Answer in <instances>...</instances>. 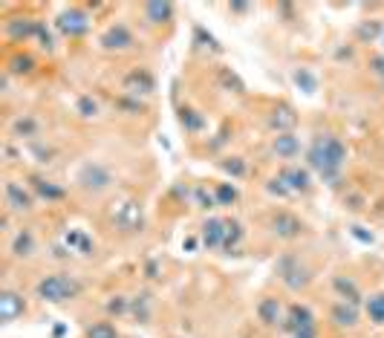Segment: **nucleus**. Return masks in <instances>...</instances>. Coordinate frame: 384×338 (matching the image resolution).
<instances>
[{
    "label": "nucleus",
    "instance_id": "nucleus-5",
    "mask_svg": "<svg viewBox=\"0 0 384 338\" xmlns=\"http://www.w3.org/2000/svg\"><path fill=\"white\" fill-rule=\"evenodd\" d=\"M116 223L122 226L125 231H136V229H142V223H145V217H142L139 203H125L122 208L116 211Z\"/></svg>",
    "mask_w": 384,
    "mask_h": 338
},
{
    "label": "nucleus",
    "instance_id": "nucleus-28",
    "mask_svg": "<svg viewBox=\"0 0 384 338\" xmlns=\"http://www.w3.org/2000/svg\"><path fill=\"white\" fill-rule=\"evenodd\" d=\"M182 125H188L191 130H197V128L203 125V119L194 116V110H182Z\"/></svg>",
    "mask_w": 384,
    "mask_h": 338
},
{
    "label": "nucleus",
    "instance_id": "nucleus-16",
    "mask_svg": "<svg viewBox=\"0 0 384 338\" xmlns=\"http://www.w3.org/2000/svg\"><path fill=\"white\" fill-rule=\"evenodd\" d=\"M257 316H260V321H266V324H277V321H280V304H277V298L260 301Z\"/></svg>",
    "mask_w": 384,
    "mask_h": 338
},
{
    "label": "nucleus",
    "instance_id": "nucleus-17",
    "mask_svg": "<svg viewBox=\"0 0 384 338\" xmlns=\"http://www.w3.org/2000/svg\"><path fill=\"white\" fill-rule=\"evenodd\" d=\"M332 318L338 321L341 327H352V324L358 321V312H355V306H352V304H350V306H347V304H338V306L332 309Z\"/></svg>",
    "mask_w": 384,
    "mask_h": 338
},
{
    "label": "nucleus",
    "instance_id": "nucleus-33",
    "mask_svg": "<svg viewBox=\"0 0 384 338\" xmlns=\"http://www.w3.org/2000/svg\"><path fill=\"white\" fill-rule=\"evenodd\" d=\"M370 67L378 72V76H384V58H373V61H370Z\"/></svg>",
    "mask_w": 384,
    "mask_h": 338
},
{
    "label": "nucleus",
    "instance_id": "nucleus-30",
    "mask_svg": "<svg viewBox=\"0 0 384 338\" xmlns=\"http://www.w3.org/2000/svg\"><path fill=\"white\" fill-rule=\"evenodd\" d=\"M78 110H81V116H95V113H99V104H95L92 99H81Z\"/></svg>",
    "mask_w": 384,
    "mask_h": 338
},
{
    "label": "nucleus",
    "instance_id": "nucleus-23",
    "mask_svg": "<svg viewBox=\"0 0 384 338\" xmlns=\"http://www.w3.org/2000/svg\"><path fill=\"white\" fill-rule=\"evenodd\" d=\"M87 338H118V332H116L113 324L102 321V324H92V327L87 330Z\"/></svg>",
    "mask_w": 384,
    "mask_h": 338
},
{
    "label": "nucleus",
    "instance_id": "nucleus-6",
    "mask_svg": "<svg viewBox=\"0 0 384 338\" xmlns=\"http://www.w3.org/2000/svg\"><path fill=\"white\" fill-rule=\"evenodd\" d=\"M102 43H104V50H128V46L133 43V35L128 32V27L116 23V27H110V29L102 35Z\"/></svg>",
    "mask_w": 384,
    "mask_h": 338
},
{
    "label": "nucleus",
    "instance_id": "nucleus-2",
    "mask_svg": "<svg viewBox=\"0 0 384 338\" xmlns=\"http://www.w3.org/2000/svg\"><path fill=\"white\" fill-rule=\"evenodd\" d=\"M78 292H81L78 280L67 278V275H50V278H43V280L38 283V298L50 301V304L69 301V298H76Z\"/></svg>",
    "mask_w": 384,
    "mask_h": 338
},
{
    "label": "nucleus",
    "instance_id": "nucleus-24",
    "mask_svg": "<svg viewBox=\"0 0 384 338\" xmlns=\"http://www.w3.org/2000/svg\"><path fill=\"white\" fill-rule=\"evenodd\" d=\"M15 255H32V234H18L15 240Z\"/></svg>",
    "mask_w": 384,
    "mask_h": 338
},
{
    "label": "nucleus",
    "instance_id": "nucleus-20",
    "mask_svg": "<svg viewBox=\"0 0 384 338\" xmlns=\"http://www.w3.org/2000/svg\"><path fill=\"white\" fill-rule=\"evenodd\" d=\"M335 289H338V292L344 295V301H350L352 306L358 304V298H362V295H358V289H355V283L347 280V278H335Z\"/></svg>",
    "mask_w": 384,
    "mask_h": 338
},
{
    "label": "nucleus",
    "instance_id": "nucleus-22",
    "mask_svg": "<svg viewBox=\"0 0 384 338\" xmlns=\"http://www.w3.org/2000/svg\"><path fill=\"white\" fill-rule=\"evenodd\" d=\"M240 237H243V226L240 223H234V220H226V249H231V246H237L240 243Z\"/></svg>",
    "mask_w": 384,
    "mask_h": 338
},
{
    "label": "nucleus",
    "instance_id": "nucleus-18",
    "mask_svg": "<svg viewBox=\"0 0 384 338\" xmlns=\"http://www.w3.org/2000/svg\"><path fill=\"white\" fill-rule=\"evenodd\" d=\"M32 185H35V191L41 197H46V200H61L64 197V188H58V185H53V182H46V180H32Z\"/></svg>",
    "mask_w": 384,
    "mask_h": 338
},
{
    "label": "nucleus",
    "instance_id": "nucleus-31",
    "mask_svg": "<svg viewBox=\"0 0 384 338\" xmlns=\"http://www.w3.org/2000/svg\"><path fill=\"white\" fill-rule=\"evenodd\" d=\"M269 191H272V194H280V197H283V194H292V191H289V188H286V182H283L280 177L269 182Z\"/></svg>",
    "mask_w": 384,
    "mask_h": 338
},
{
    "label": "nucleus",
    "instance_id": "nucleus-29",
    "mask_svg": "<svg viewBox=\"0 0 384 338\" xmlns=\"http://www.w3.org/2000/svg\"><path fill=\"white\" fill-rule=\"evenodd\" d=\"M223 168H226V171H228V174H234V177H240V174H243V171H246V165H243V162H240L237 156H234V159H228V162H223Z\"/></svg>",
    "mask_w": 384,
    "mask_h": 338
},
{
    "label": "nucleus",
    "instance_id": "nucleus-4",
    "mask_svg": "<svg viewBox=\"0 0 384 338\" xmlns=\"http://www.w3.org/2000/svg\"><path fill=\"white\" fill-rule=\"evenodd\" d=\"M58 29H61L64 35H69V38H78V35H84V32L90 29V20H87L84 12L69 9V12H64V15L58 18Z\"/></svg>",
    "mask_w": 384,
    "mask_h": 338
},
{
    "label": "nucleus",
    "instance_id": "nucleus-8",
    "mask_svg": "<svg viewBox=\"0 0 384 338\" xmlns=\"http://www.w3.org/2000/svg\"><path fill=\"white\" fill-rule=\"evenodd\" d=\"M78 182H81L84 188L102 191V188H107V182H110V174L104 171V168H99V165H87L84 171H81V177H78Z\"/></svg>",
    "mask_w": 384,
    "mask_h": 338
},
{
    "label": "nucleus",
    "instance_id": "nucleus-11",
    "mask_svg": "<svg viewBox=\"0 0 384 338\" xmlns=\"http://www.w3.org/2000/svg\"><path fill=\"white\" fill-rule=\"evenodd\" d=\"M272 226H275V231L280 237H298L301 234V220H298V217H292V214H277L275 220H272Z\"/></svg>",
    "mask_w": 384,
    "mask_h": 338
},
{
    "label": "nucleus",
    "instance_id": "nucleus-1",
    "mask_svg": "<svg viewBox=\"0 0 384 338\" xmlns=\"http://www.w3.org/2000/svg\"><path fill=\"white\" fill-rule=\"evenodd\" d=\"M344 159H347V148H344L338 139H332V136L318 139V142L309 148V165L315 168L321 177H327V180L338 177Z\"/></svg>",
    "mask_w": 384,
    "mask_h": 338
},
{
    "label": "nucleus",
    "instance_id": "nucleus-19",
    "mask_svg": "<svg viewBox=\"0 0 384 338\" xmlns=\"http://www.w3.org/2000/svg\"><path fill=\"white\" fill-rule=\"evenodd\" d=\"M145 12H148V20H153V23H165L167 18H171L174 6H171V4H148Z\"/></svg>",
    "mask_w": 384,
    "mask_h": 338
},
{
    "label": "nucleus",
    "instance_id": "nucleus-15",
    "mask_svg": "<svg viewBox=\"0 0 384 338\" xmlns=\"http://www.w3.org/2000/svg\"><path fill=\"white\" fill-rule=\"evenodd\" d=\"M125 87L130 90V93H151L153 90V79L148 76V72H130V76L125 79Z\"/></svg>",
    "mask_w": 384,
    "mask_h": 338
},
{
    "label": "nucleus",
    "instance_id": "nucleus-3",
    "mask_svg": "<svg viewBox=\"0 0 384 338\" xmlns=\"http://www.w3.org/2000/svg\"><path fill=\"white\" fill-rule=\"evenodd\" d=\"M283 327L289 330L292 335H295V332H303V330H315V316H312L306 306L295 304V306H289V312H286Z\"/></svg>",
    "mask_w": 384,
    "mask_h": 338
},
{
    "label": "nucleus",
    "instance_id": "nucleus-14",
    "mask_svg": "<svg viewBox=\"0 0 384 338\" xmlns=\"http://www.w3.org/2000/svg\"><path fill=\"white\" fill-rule=\"evenodd\" d=\"M298 151H301V144H298V139H295L292 133H280V136L275 139V154H277V156L292 159Z\"/></svg>",
    "mask_w": 384,
    "mask_h": 338
},
{
    "label": "nucleus",
    "instance_id": "nucleus-26",
    "mask_svg": "<svg viewBox=\"0 0 384 338\" xmlns=\"http://www.w3.org/2000/svg\"><path fill=\"white\" fill-rule=\"evenodd\" d=\"M32 64H35V61H32L29 55H15V58H12V69H15V72H29Z\"/></svg>",
    "mask_w": 384,
    "mask_h": 338
},
{
    "label": "nucleus",
    "instance_id": "nucleus-34",
    "mask_svg": "<svg viewBox=\"0 0 384 338\" xmlns=\"http://www.w3.org/2000/svg\"><path fill=\"white\" fill-rule=\"evenodd\" d=\"M292 338H318V335H315V330H303V332H295Z\"/></svg>",
    "mask_w": 384,
    "mask_h": 338
},
{
    "label": "nucleus",
    "instance_id": "nucleus-32",
    "mask_svg": "<svg viewBox=\"0 0 384 338\" xmlns=\"http://www.w3.org/2000/svg\"><path fill=\"white\" fill-rule=\"evenodd\" d=\"M125 306H128V301L125 298H116V301H110V312H125Z\"/></svg>",
    "mask_w": 384,
    "mask_h": 338
},
{
    "label": "nucleus",
    "instance_id": "nucleus-12",
    "mask_svg": "<svg viewBox=\"0 0 384 338\" xmlns=\"http://www.w3.org/2000/svg\"><path fill=\"white\" fill-rule=\"evenodd\" d=\"M280 180L286 182L289 191H306L309 188V174L301 171V168H286V171H280Z\"/></svg>",
    "mask_w": 384,
    "mask_h": 338
},
{
    "label": "nucleus",
    "instance_id": "nucleus-13",
    "mask_svg": "<svg viewBox=\"0 0 384 338\" xmlns=\"http://www.w3.org/2000/svg\"><path fill=\"white\" fill-rule=\"evenodd\" d=\"M6 200H9V205L18 208V211H27V208L32 205V197H29L18 182H9V185H6Z\"/></svg>",
    "mask_w": 384,
    "mask_h": 338
},
{
    "label": "nucleus",
    "instance_id": "nucleus-21",
    "mask_svg": "<svg viewBox=\"0 0 384 338\" xmlns=\"http://www.w3.org/2000/svg\"><path fill=\"white\" fill-rule=\"evenodd\" d=\"M367 312H370V318L376 324H384V292H378L367 301Z\"/></svg>",
    "mask_w": 384,
    "mask_h": 338
},
{
    "label": "nucleus",
    "instance_id": "nucleus-9",
    "mask_svg": "<svg viewBox=\"0 0 384 338\" xmlns=\"http://www.w3.org/2000/svg\"><path fill=\"white\" fill-rule=\"evenodd\" d=\"M18 316H23V298L15 295V292H4L0 295V318L15 321Z\"/></svg>",
    "mask_w": 384,
    "mask_h": 338
},
{
    "label": "nucleus",
    "instance_id": "nucleus-10",
    "mask_svg": "<svg viewBox=\"0 0 384 338\" xmlns=\"http://www.w3.org/2000/svg\"><path fill=\"white\" fill-rule=\"evenodd\" d=\"M295 122H298V116H295V110H292V107H286V104L275 107V113H272V128H275V130H280V133H289V130L295 128Z\"/></svg>",
    "mask_w": 384,
    "mask_h": 338
},
{
    "label": "nucleus",
    "instance_id": "nucleus-27",
    "mask_svg": "<svg viewBox=\"0 0 384 338\" xmlns=\"http://www.w3.org/2000/svg\"><path fill=\"white\" fill-rule=\"evenodd\" d=\"M295 81H298V84H303V90H306V93H315V79H312L306 69L295 72Z\"/></svg>",
    "mask_w": 384,
    "mask_h": 338
},
{
    "label": "nucleus",
    "instance_id": "nucleus-25",
    "mask_svg": "<svg viewBox=\"0 0 384 338\" xmlns=\"http://www.w3.org/2000/svg\"><path fill=\"white\" fill-rule=\"evenodd\" d=\"M237 200V191L231 188V185H220L217 188V203H223V205H231Z\"/></svg>",
    "mask_w": 384,
    "mask_h": 338
},
{
    "label": "nucleus",
    "instance_id": "nucleus-7",
    "mask_svg": "<svg viewBox=\"0 0 384 338\" xmlns=\"http://www.w3.org/2000/svg\"><path fill=\"white\" fill-rule=\"evenodd\" d=\"M203 243L208 249H217L226 243V220H217V217H211V220L203 226Z\"/></svg>",
    "mask_w": 384,
    "mask_h": 338
}]
</instances>
